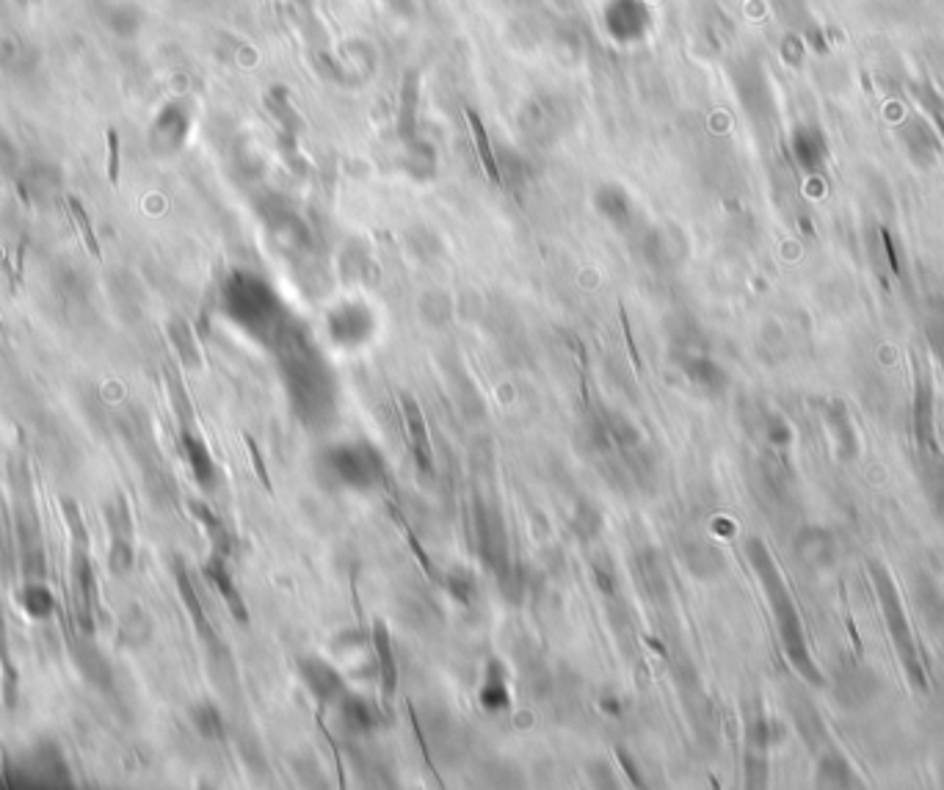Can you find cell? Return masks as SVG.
I'll use <instances>...</instances> for the list:
<instances>
[{
  "mask_svg": "<svg viewBox=\"0 0 944 790\" xmlns=\"http://www.w3.org/2000/svg\"><path fill=\"white\" fill-rule=\"evenodd\" d=\"M205 577H208L210 583L216 586V592L225 598V603L230 605V614L236 616L240 625H246L249 622V611H246L244 598H240V592L236 589V583H232L230 570H227V561L225 553H213L210 555V561L205 564Z\"/></svg>",
  "mask_w": 944,
  "mask_h": 790,
  "instance_id": "8fae6325",
  "label": "cell"
},
{
  "mask_svg": "<svg viewBox=\"0 0 944 790\" xmlns=\"http://www.w3.org/2000/svg\"><path fill=\"white\" fill-rule=\"evenodd\" d=\"M400 406H404L406 432H409L411 456H415L417 471H420L423 475H431L434 473V454H431V440H428L426 417H423L420 406H417V401L411 398V395H400Z\"/></svg>",
  "mask_w": 944,
  "mask_h": 790,
  "instance_id": "52a82bcc",
  "label": "cell"
},
{
  "mask_svg": "<svg viewBox=\"0 0 944 790\" xmlns=\"http://www.w3.org/2000/svg\"><path fill=\"white\" fill-rule=\"evenodd\" d=\"M14 3H26V0H14Z\"/></svg>",
  "mask_w": 944,
  "mask_h": 790,
  "instance_id": "f1b7e54d",
  "label": "cell"
},
{
  "mask_svg": "<svg viewBox=\"0 0 944 790\" xmlns=\"http://www.w3.org/2000/svg\"><path fill=\"white\" fill-rule=\"evenodd\" d=\"M191 721L193 727H197V732L202 738H208V741H219V738H225V719H221V713L216 711L213 705H197L191 711Z\"/></svg>",
  "mask_w": 944,
  "mask_h": 790,
  "instance_id": "ac0fdd59",
  "label": "cell"
},
{
  "mask_svg": "<svg viewBox=\"0 0 944 790\" xmlns=\"http://www.w3.org/2000/svg\"><path fill=\"white\" fill-rule=\"evenodd\" d=\"M569 523H572V529L577 531V536H580V540H592V536L599 531L597 512H594V508H588L586 503H577V508H575V514L569 517Z\"/></svg>",
  "mask_w": 944,
  "mask_h": 790,
  "instance_id": "44dd1931",
  "label": "cell"
},
{
  "mask_svg": "<svg viewBox=\"0 0 944 790\" xmlns=\"http://www.w3.org/2000/svg\"><path fill=\"white\" fill-rule=\"evenodd\" d=\"M100 22L113 39L128 42V39L139 37L141 26H145V11L130 0H111V3L102 6Z\"/></svg>",
  "mask_w": 944,
  "mask_h": 790,
  "instance_id": "9c48e42d",
  "label": "cell"
},
{
  "mask_svg": "<svg viewBox=\"0 0 944 790\" xmlns=\"http://www.w3.org/2000/svg\"><path fill=\"white\" fill-rule=\"evenodd\" d=\"M39 61H42V53L26 37H17V33L0 37V70L6 76L20 80L31 78L39 70Z\"/></svg>",
  "mask_w": 944,
  "mask_h": 790,
  "instance_id": "8992f818",
  "label": "cell"
},
{
  "mask_svg": "<svg viewBox=\"0 0 944 790\" xmlns=\"http://www.w3.org/2000/svg\"><path fill=\"white\" fill-rule=\"evenodd\" d=\"M246 443H249V454L255 456V465H257V475H260V481L262 484H266V490H271V481H268V473H266V465H262V460H260V451H257V445L251 443V440H246Z\"/></svg>",
  "mask_w": 944,
  "mask_h": 790,
  "instance_id": "4316f807",
  "label": "cell"
},
{
  "mask_svg": "<svg viewBox=\"0 0 944 790\" xmlns=\"http://www.w3.org/2000/svg\"><path fill=\"white\" fill-rule=\"evenodd\" d=\"M443 583H445V589H448V594L456 600V603L470 605V600L475 598V581H473L470 572L456 570V572H450V575H445Z\"/></svg>",
  "mask_w": 944,
  "mask_h": 790,
  "instance_id": "d6986e66",
  "label": "cell"
},
{
  "mask_svg": "<svg viewBox=\"0 0 944 790\" xmlns=\"http://www.w3.org/2000/svg\"><path fill=\"white\" fill-rule=\"evenodd\" d=\"M324 462L326 471L351 490H370L385 471L381 456L370 445H335L326 451Z\"/></svg>",
  "mask_w": 944,
  "mask_h": 790,
  "instance_id": "7a4b0ae2",
  "label": "cell"
},
{
  "mask_svg": "<svg viewBox=\"0 0 944 790\" xmlns=\"http://www.w3.org/2000/svg\"><path fill=\"white\" fill-rule=\"evenodd\" d=\"M870 572H873V586H875V592H878V605H881V611H884V620L890 622V635H892V644H895L897 658H901L908 680H912V683L917 685L920 691H928V680H925L923 666H920L917 644H914V635H912V628H908L906 611H903L901 600H897L895 586H892V581H890V572H886L884 566L878 564V561H873V564H870Z\"/></svg>",
  "mask_w": 944,
  "mask_h": 790,
  "instance_id": "6da1fadb",
  "label": "cell"
},
{
  "mask_svg": "<svg viewBox=\"0 0 944 790\" xmlns=\"http://www.w3.org/2000/svg\"><path fill=\"white\" fill-rule=\"evenodd\" d=\"M920 100H923L925 111H928L931 117H934L936 136H940L942 145H944V100H942L940 95H936L934 89H928V86H925V89H920Z\"/></svg>",
  "mask_w": 944,
  "mask_h": 790,
  "instance_id": "603a6c76",
  "label": "cell"
},
{
  "mask_svg": "<svg viewBox=\"0 0 944 790\" xmlns=\"http://www.w3.org/2000/svg\"><path fill=\"white\" fill-rule=\"evenodd\" d=\"M299 674L320 705H340V700L346 697L340 672L320 658H301Z\"/></svg>",
  "mask_w": 944,
  "mask_h": 790,
  "instance_id": "277c9868",
  "label": "cell"
},
{
  "mask_svg": "<svg viewBox=\"0 0 944 790\" xmlns=\"http://www.w3.org/2000/svg\"><path fill=\"white\" fill-rule=\"evenodd\" d=\"M191 512L197 514V520L205 525V531H208L210 542H213V553H225V555L230 553V536H227L225 525L219 523V517H216L205 503H191Z\"/></svg>",
  "mask_w": 944,
  "mask_h": 790,
  "instance_id": "e0dca14e",
  "label": "cell"
},
{
  "mask_svg": "<svg viewBox=\"0 0 944 790\" xmlns=\"http://www.w3.org/2000/svg\"><path fill=\"white\" fill-rule=\"evenodd\" d=\"M169 332H171V343H175L177 352L182 354V359H186L188 365H197L199 354H197V348H193L191 332H188V326L182 324V320H175V324L169 326Z\"/></svg>",
  "mask_w": 944,
  "mask_h": 790,
  "instance_id": "7402d4cb",
  "label": "cell"
},
{
  "mask_svg": "<svg viewBox=\"0 0 944 790\" xmlns=\"http://www.w3.org/2000/svg\"><path fill=\"white\" fill-rule=\"evenodd\" d=\"M175 577H177V589H180L182 603H186L188 614H191V620H193V628H197V633L202 635L205 644L216 646V644H219V639H216L213 628H210L208 614H205L202 603H199L197 589H193V583H191V577H188V572H186V566H182V561H175Z\"/></svg>",
  "mask_w": 944,
  "mask_h": 790,
  "instance_id": "4fadbf2b",
  "label": "cell"
},
{
  "mask_svg": "<svg viewBox=\"0 0 944 790\" xmlns=\"http://www.w3.org/2000/svg\"><path fill=\"white\" fill-rule=\"evenodd\" d=\"M478 702L486 713H503L511 708V691H508L506 672H503V666L497 661H491L489 666H486L484 683H480L478 691Z\"/></svg>",
  "mask_w": 944,
  "mask_h": 790,
  "instance_id": "7c38bea8",
  "label": "cell"
},
{
  "mask_svg": "<svg viewBox=\"0 0 944 790\" xmlns=\"http://www.w3.org/2000/svg\"><path fill=\"white\" fill-rule=\"evenodd\" d=\"M392 517H395V523L400 525V531H404V536H406V542H409V547H411V553H415V559H417V564L423 566V572H426L428 577H431V581H437V583H443V577H439V572H437V566H434V561L428 559V553L423 551V545L420 542H417V536L411 534V529L409 525L404 523V517H400V512L398 508H392Z\"/></svg>",
  "mask_w": 944,
  "mask_h": 790,
  "instance_id": "ffe728a7",
  "label": "cell"
},
{
  "mask_svg": "<svg viewBox=\"0 0 944 790\" xmlns=\"http://www.w3.org/2000/svg\"><path fill=\"white\" fill-rule=\"evenodd\" d=\"M374 655H376V669H379V685L381 694H385V705L390 708L395 700V691H398V661H395L390 628L387 622L376 620L374 622Z\"/></svg>",
  "mask_w": 944,
  "mask_h": 790,
  "instance_id": "ba28073f",
  "label": "cell"
},
{
  "mask_svg": "<svg viewBox=\"0 0 944 790\" xmlns=\"http://www.w3.org/2000/svg\"><path fill=\"white\" fill-rule=\"evenodd\" d=\"M17 603H20V609L26 611L31 620H48L56 609L53 594H50V589L39 581L22 583L20 592H17Z\"/></svg>",
  "mask_w": 944,
  "mask_h": 790,
  "instance_id": "9a60e30c",
  "label": "cell"
},
{
  "mask_svg": "<svg viewBox=\"0 0 944 790\" xmlns=\"http://www.w3.org/2000/svg\"><path fill=\"white\" fill-rule=\"evenodd\" d=\"M478 547L480 555H484L486 564L491 566V570H497V575H500V581L506 583L508 577V553H506V536H503V525L500 517L497 514H491L489 508L478 506Z\"/></svg>",
  "mask_w": 944,
  "mask_h": 790,
  "instance_id": "5b68a950",
  "label": "cell"
},
{
  "mask_svg": "<svg viewBox=\"0 0 944 790\" xmlns=\"http://www.w3.org/2000/svg\"><path fill=\"white\" fill-rule=\"evenodd\" d=\"M188 130V119L186 113L180 111V108L175 106V102H169V106L163 108V111L158 113L156 122L150 125V145L156 152H171L180 147L182 136H186Z\"/></svg>",
  "mask_w": 944,
  "mask_h": 790,
  "instance_id": "30bf717a",
  "label": "cell"
},
{
  "mask_svg": "<svg viewBox=\"0 0 944 790\" xmlns=\"http://www.w3.org/2000/svg\"><path fill=\"white\" fill-rule=\"evenodd\" d=\"M619 760H622V766H625V771L629 774V780H633L635 786H640V774H638V769H635L633 758H629L627 752H619Z\"/></svg>",
  "mask_w": 944,
  "mask_h": 790,
  "instance_id": "83f0119b",
  "label": "cell"
},
{
  "mask_svg": "<svg viewBox=\"0 0 944 790\" xmlns=\"http://www.w3.org/2000/svg\"><path fill=\"white\" fill-rule=\"evenodd\" d=\"M340 715H342L346 730L357 732V735H365V732H370L376 727V713L370 711V705L362 700V697H354V694L342 697Z\"/></svg>",
  "mask_w": 944,
  "mask_h": 790,
  "instance_id": "2e32d148",
  "label": "cell"
},
{
  "mask_svg": "<svg viewBox=\"0 0 944 790\" xmlns=\"http://www.w3.org/2000/svg\"><path fill=\"white\" fill-rule=\"evenodd\" d=\"M130 566H133V547H130V542H125V536H117L111 545V570L117 575H125Z\"/></svg>",
  "mask_w": 944,
  "mask_h": 790,
  "instance_id": "cb8c5ba5",
  "label": "cell"
},
{
  "mask_svg": "<svg viewBox=\"0 0 944 790\" xmlns=\"http://www.w3.org/2000/svg\"><path fill=\"white\" fill-rule=\"evenodd\" d=\"M914 374V440L920 451L940 454L936 445V421H934V376L920 357H912Z\"/></svg>",
  "mask_w": 944,
  "mask_h": 790,
  "instance_id": "3957f363",
  "label": "cell"
},
{
  "mask_svg": "<svg viewBox=\"0 0 944 790\" xmlns=\"http://www.w3.org/2000/svg\"><path fill=\"white\" fill-rule=\"evenodd\" d=\"M599 711H605L608 715H614V719H619V715H622V711H625V708H622V700H619V697L605 694L603 700H599Z\"/></svg>",
  "mask_w": 944,
  "mask_h": 790,
  "instance_id": "484cf974",
  "label": "cell"
},
{
  "mask_svg": "<svg viewBox=\"0 0 944 790\" xmlns=\"http://www.w3.org/2000/svg\"><path fill=\"white\" fill-rule=\"evenodd\" d=\"M594 581H597V589L603 594H614L616 592V575H614V570H610V564L608 561H597V564H594Z\"/></svg>",
  "mask_w": 944,
  "mask_h": 790,
  "instance_id": "d4e9b609",
  "label": "cell"
},
{
  "mask_svg": "<svg viewBox=\"0 0 944 790\" xmlns=\"http://www.w3.org/2000/svg\"><path fill=\"white\" fill-rule=\"evenodd\" d=\"M182 454H186V462L188 467H191L197 484L202 486V490H210V486L216 484V475L219 473H216V462L213 456H210L205 440L191 432H182Z\"/></svg>",
  "mask_w": 944,
  "mask_h": 790,
  "instance_id": "5bb4252c",
  "label": "cell"
}]
</instances>
